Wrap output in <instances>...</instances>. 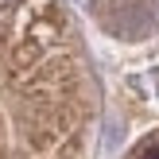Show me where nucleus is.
I'll list each match as a JSON object with an SVG mask.
<instances>
[{
  "label": "nucleus",
  "instance_id": "1",
  "mask_svg": "<svg viewBox=\"0 0 159 159\" xmlns=\"http://www.w3.org/2000/svg\"><path fill=\"white\" fill-rule=\"evenodd\" d=\"M0 159H97V82L66 0H0Z\"/></svg>",
  "mask_w": 159,
  "mask_h": 159
},
{
  "label": "nucleus",
  "instance_id": "2",
  "mask_svg": "<svg viewBox=\"0 0 159 159\" xmlns=\"http://www.w3.org/2000/svg\"><path fill=\"white\" fill-rule=\"evenodd\" d=\"M124 159H159V132H152L148 140H140L136 148H128Z\"/></svg>",
  "mask_w": 159,
  "mask_h": 159
}]
</instances>
